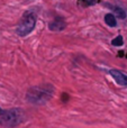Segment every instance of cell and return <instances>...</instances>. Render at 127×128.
<instances>
[{
  "label": "cell",
  "mask_w": 127,
  "mask_h": 128,
  "mask_svg": "<svg viewBox=\"0 0 127 128\" xmlns=\"http://www.w3.org/2000/svg\"><path fill=\"white\" fill-rule=\"evenodd\" d=\"M54 86L50 83L40 84L30 88L26 93V99L32 104H44L53 97Z\"/></svg>",
  "instance_id": "1"
},
{
  "label": "cell",
  "mask_w": 127,
  "mask_h": 128,
  "mask_svg": "<svg viewBox=\"0 0 127 128\" xmlns=\"http://www.w3.org/2000/svg\"><path fill=\"white\" fill-rule=\"evenodd\" d=\"M25 120V112L22 108H12L4 110L0 115V124L6 127H16Z\"/></svg>",
  "instance_id": "2"
},
{
  "label": "cell",
  "mask_w": 127,
  "mask_h": 128,
  "mask_svg": "<svg viewBox=\"0 0 127 128\" xmlns=\"http://www.w3.org/2000/svg\"><path fill=\"white\" fill-rule=\"evenodd\" d=\"M36 22H37L36 14L34 11H26L22 15V19H20L19 24H18L17 28H16V33L20 37H25V36L29 35L35 28Z\"/></svg>",
  "instance_id": "3"
},
{
  "label": "cell",
  "mask_w": 127,
  "mask_h": 128,
  "mask_svg": "<svg viewBox=\"0 0 127 128\" xmlns=\"http://www.w3.org/2000/svg\"><path fill=\"white\" fill-rule=\"evenodd\" d=\"M109 74L112 75V78L119 86H127V75L124 74L123 72H120V71H118V70H110Z\"/></svg>",
  "instance_id": "4"
},
{
  "label": "cell",
  "mask_w": 127,
  "mask_h": 128,
  "mask_svg": "<svg viewBox=\"0 0 127 128\" xmlns=\"http://www.w3.org/2000/svg\"><path fill=\"white\" fill-rule=\"evenodd\" d=\"M65 27H66V24L62 18H56V19H54L53 22H51L48 24V28L52 32H61L63 29H65Z\"/></svg>",
  "instance_id": "5"
},
{
  "label": "cell",
  "mask_w": 127,
  "mask_h": 128,
  "mask_svg": "<svg viewBox=\"0 0 127 128\" xmlns=\"http://www.w3.org/2000/svg\"><path fill=\"white\" fill-rule=\"evenodd\" d=\"M105 22H106V24L110 27H116V25H117L116 17H115V15H112V14H107V15L105 16Z\"/></svg>",
  "instance_id": "6"
},
{
  "label": "cell",
  "mask_w": 127,
  "mask_h": 128,
  "mask_svg": "<svg viewBox=\"0 0 127 128\" xmlns=\"http://www.w3.org/2000/svg\"><path fill=\"white\" fill-rule=\"evenodd\" d=\"M114 11L116 12L117 17L120 18V19H124L126 17V11L120 7H114Z\"/></svg>",
  "instance_id": "7"
},
{
  "label": "cell",
  "mask_w": 127,
  "mask_h": 128,
  "mask_svg": "<svg viewBox=\"0 0 127 128\" xmlns=\"http://www.w3.org/2000/svg\"><path fill=\"white\" fill-rule=\"evenodd\" d=\"M112 44L114 45V46H122V45L124 44V40L122 36H117L116 38H114V40H112Z\"/></svg>",
  "instance_id": "8"
},
{
  "label": "cell",
  "mask_w": 127,
  "mask_h": 128,
  "mask_svg": "<svg viewBox=\"0 0 127 128\" xmlns=\"http://www.w3.org/2000/svg\"><path fill=\"white\" fill-rule=\"evenodd\" d=\"M87 1L89 2V4H94V2H96L97 0H87Z\"/></svg>",
  "instance_id": "9"
},
{
  "label": "cell",
  "mask_w": 127,
  "mask_h": 128,
  "mask_svg": "<svg viewBox=\"0 0 127 128\" xmlns=\"http://www.w3.org/2000/svg\"><path fill=\"white\" fill-rule=\"evenodd\" d=\"M4 109H2V108H0V115H2V114H4Z\"/></svg>",
  "instance_id": "10"
}]
</instances>
